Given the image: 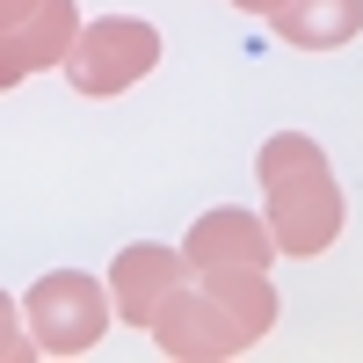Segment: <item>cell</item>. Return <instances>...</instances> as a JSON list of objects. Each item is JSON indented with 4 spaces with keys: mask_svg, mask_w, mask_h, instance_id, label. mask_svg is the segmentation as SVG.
Instances as JSON below:
<instances>
[{
    "mask_svg": "<svg viewBox=\"0 0 363 363\" xmlns=\"http://www.w3.org/2000/svg\"><path fill=\"white\" fill-rule=\"evenodd\" d=\"M255 174H262V196H269V240H277V255L306 262V255L335 247V233H342V182L327 167L320 138L277 131L255 153Z\"/></svg>",
    "mask_w": 363,
    "mask_h": 363,
    "instance_id": "cell-1",
    "label": "cell"
},
{
    "mask_svg": "<svg viewBox=\"0 0 363 363\" xmlns=\"http://www.w3.org/2000/svg\"><path fill=\"white\" fill-rule=\"evenodd\" d=\"M22 320H29L37 356H87L109 327V284L80 277V269H51V277L29 284Z\"/></svg>",
    "mask_w": 363,
    "mask_h": 363,
    "instance_id": "cell-2",
    "label": "cell"
},
{
    "mask_svg": "<svg viewBox=\"0 0 363 363\" xmlns=\"http://www.w3.org/2000/svg\"><path fill=\"white\" fill-rule=\"evenodd\" d=\"M160 66V29L138 22V15H102V22H80V37L66 51V80L80 95H124L145 73Z\"/></svg>",
    "mask_w": 363,
    "mask_h": 363,
    "instance_id": "cell-3",
    "label": "cell"
},
{
    "mask_svg": "<svg viewBox=\"0 0 363 363\" xmlns=\"http://www.w3.org/2000/svg\"><path fill=\"white\" fill-rule=\"evenodd\" d=\"M145 335H153V349H160L167 363H225V356H247V349H255V342L218 313V298H211L196 277L167 291V306L153 313Z\"/></svg>",
    "mask_w": 363,
    "mask_h": 363,
    "instance_id": "cell-4",
    "label": "cell"
},
{
    "mask_svg": "<svg viewBox=\"0 0 363 363\" xmlns=\"http://www.w3.org/2000/svg\"><path fill=\"white\" fill-rule=\"evenodd\" d=\"M196 269L182 247H160V240H131L124 255L109 262V313L124 327H153V313L167 306L174 284H189Z\"/></svg>",
    "mask_w": 363,
    "mask_h": 363,
    "instance_id": "cell-5",
    "label": "cell"
},
{
    "mask_svg": "<svg viewBox=\"0 0 363 363\" xmlns=\"http://www.w3.org/2000/svg\"><path fill=\"white\" fill-rule=\"evenodd\" d=\"M182 255H189L196 277L203 269H269L277 240H269V218H255V211H240V203H218V211H203L189 225Z\"/></svg>",
    "mask_w": 363,
    "mask_h": 363,
    "instance_id": "cell-6",
    "label": "cell"
},
{
    "mask_svg": "<svg viewBox=\"0 0 363 363\" xmlns=\"http://www.w3.org/2000/svg\"><path fill=\"white\" fill-rule=\"evenodd\" d=\"M291 51H342L363 29V0H284L277 15H262Z\"/></svg>",
    "mask_w": 363,
    "mask_h": 363,
    "instance_id": "cell-7",
    "label": "cell"
},
{
    "mask_svg": "<svg viewBox=\"0 0 363 363\" xmlns=\"http://www.w3.org/2000/svg\"><path fill=\"white\" fill-rule=\"evenodd\" d=\"M196 284L218 298V313H225L247 342H262L269 327H277V284H269V269H203Z\"/></svg>",
    "mask_w": 363,
    "mask_h": 363,
    "instance_id": "cell-8",
    "label": "cell"
},
{
    "mask_svg": "<svg viewBox=\"0 0 363 363\" xmlns=\"http://www.w3.org/2000/svg\"><path fill=\"white\" fill-rule=\"evenodd\" d=\"M80 37V0H37V15H29L15 29V44H22V66L29 73H51V66H66V51Z\"/></svg>",
    "mask_w": 363,
    "mask_h": 363,
    "instance_id": "cell-9",
    "label": "cell"
},
{
    "mask_svg": "<svg viewBox=\"0 0 363 363\" xmlns=\"http://www.w3.org/2000/svg\"><path fill=\"white\" fill-rule=\"evenodd\" d=\"M37 356V342H22V320L8 306V291H0V363H29Z\"/></svg>",
    "mask_w": 363,
    "mask_h": 363,
    "instance_id": "cell-10",
    "label": "cell"
},
{
    "mask_svg": "<svg viewBox=\"0 0 363 363\" xmlns=\"http://www.w3.org/2000/svg\"><path fill=\"white\" fill-rule=\"evenodd\" d=\"M29 80V66H22V44L8 37V29H0V95H8V87H22Z\"/></svg>",
    "mask_w": 363,
    "mask_h": 363,
    "instance_id": "cell-11",
    "label": "cell"
},
{
    "mask_svg": "<svg viewBox=\"0 0 363 363\" xmlns=\"http://www.w3.org/2000/svg\"><path fill=\"white\" fill-rule=\"evenodd\" d=\"M29 15H37V0H0V29H8V37H15Z\"/></svg>",
    "mask_w": 363,
    "mask_h": 363,
    "instance_id": "cell-12",
    "label": "cell"
},
{
    "mask_svg": "<svg viewBox=\"0 0 363 363\" xmlns=\"http://www.w3.org/2000/svg\"><path fill=\"white\" fill-rule=\"evenodd\" d=\"M233 8H247V15H277L284 0H233Z\"/></svg>",
    "mask_w": 363,
    "mask_h": 363,
    "instance_id": "cell-13",
    "label": "cell"
}]
</instances>
